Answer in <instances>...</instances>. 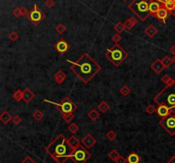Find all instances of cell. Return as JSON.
Segmentation results:
<instances>
[{
    "label": "cell",
    "mask_w": 175,
    "mask_h": 163,
    "mask_svg": "<svg viewBox=\"0 0 175 163\" xmlns=\"http://www.w3.org/2000/svg\"><path fill=\"white\" fill-rule=\"evenodd\" d=\"M45 151L57 163H65L73 151V149L68 144V139L62 134L58 135L45 148Z\"/></svg>",
    "instance_id": "2"
},
{
    "label": "cell",
    "mask_w": 175,
    "mask_h": 163,
    "mask_svg": "<svg viewBox=\"0 0 175 163\" xmlns=\"http://www.w3.org/2000/svg\"><path fill=\"white\" fill-rule=\"evenodd\" d=\"M145 34L148 37L153 38L157 34L158 30L155 28V27L154 25H150V26L145 30Z\"/></svg>",
    "instance_id": "17"
},
{
    "label": "cell",
    "mask_w": 175,
    "mask_h": 163,
    "mask_svg": "<svg viewBox=\"0 0 175 163\" xmlns=\"http://www.w3.org/2000/svg\"><path fill=\"white\" fill-rule=\"evenodd\" d=\"M160 8V4L157 1H152L149 4V11L151 14H156Z\"/></svg>",
    "instance_id": "14"
},
{
    "label": "cell",
    "mask_w": 175,
    "mask_h": 163,
    "mask_svg": "<svg viewBox=\"0 0 175 163\" xmlns=\"http://www.w3.org/2000/svg\"><path fill=\"white\" fill-rule=\"evenodd\" d=\"M44 102L50 103V104H54V105H56V106H57L59 110L62 112L63 114H70V113H73V112L77 109L76 105L73 104V102H72L69 98H68V97H66L65 99H64L62 103H60V104L53 103V102L48 101V100H44Z\"/></svg>",
    "instance_id": "7"
},
{
    "label": "cell",
    "mask_w": 175,
    "mask_h": 163,
    "mask_svg": "<svg viewBox=\"0 0 175 163\" xmlns=\"http://www.w3.org/2000/svg\"><path fill=\"white\" fill-rule=\"evenodd\" d=\"M171 111H172V109L168 107V106H166V105H160L159 106V108L157 109V114L160 116V118H165V117H167L170 114H171Z\"/></svg>",
    "instance_id": "11"
},
{
    "label": "cell",
    "mask_w": 175,
    "mask_h": 163,
    "mask_svg": "<svg viewBox=\"0 0 175 163\" xmlns=\"http://www.w3.org/2000/svg\"><path fill=\"white\" fill-rule=\"evenodd\" d=\"M13 98L15 99V101H17V102L21 101L22 99H23V91H21V90L15 91V93L13 94Z\"/></svg>",
    "instance_id": "25"
},
{
    "label": "cell",
    "mask_w": 175,
    "mask_h": 163,
    "mask_svg": "<svg viewBox=\"0 0 175 163\" xmlns=\"http://www.w3.org/2000/svg\"><path fill=\"white\" fill-rule=\"evenodd\" d=\"M161 80L163 82H165V83H167L168 85H170V84H172L174 81H172V80L168 77V75H165L164 77H162L161 78Z\"/></svg>",
    "instance_id": "41"
},
{
    "label": "cell",
    "mask_w": 175,
    "mask_h": 163,
    "mask_svg": "<svg viewBox=\"0 0 175 163\" xmlns=\"http://www.w3.org/2000/svg\"><path fill=\"white\" fill-rule=\"evenodd\" d=\"M70 158L74 163H86L91 158V154L86 148L82 145L73 149Z\"/></svg>",
    "instance_id": "6"
},
{
    "label": "cell",
    "mask_w": 175,
    "mask_h": 163,
    "mask_svg": "<svg viewBox=\"0 0 175 163\" xmlns=\"http://www.w3.org/2000/svg\"><path fill=\"white\" fill-rule=\"evenodd\" d=\"M21 12H22V15L23 16H28V15H29V11H28V9H27L26 7H22L21 8Z\"/></svg>",
    "instance_id": "42"
},
{
    "label": "cell",
    "mask_w": 175,
    "mask_h": 163,
    "mask_svg": "<svg viewBox=\"0 0 175 163\" xmlns=\"http://www.w3.org/2000/svg\"><path fill=\"white\" fill-rule=\"evenodd\" d=\"M68 144L70 145V147L73 149H76L77 147H79L80 145H81L80 140L76 137H74V136H72L70 138H68Z\"/></svg>",
    "instance_id": "20"
},
{
    "label": "cell",
    "mask_w": 175,
    "mask_h": 163,
    "mask_svg": "<svg viewBox=\"0 0 175 163\" xmlns=\"http://www.w3.org/2000/svg\"><path fill=\"white\" fill-rule=\"evenodd\" d=\"M34 96H35V95L32 92V91L29 88H26L23 91V100H24L25 103L28 104Z\"/></svg>",
    "instance_id": "15"
},
{
    "label": "cell",
    "mask_w": 175,
    "mask_h": 163,
    "mask_svg": "<svg viewBox=\"0 0 175 163\" xmlns=\"http://www.w3.org/2000/svg\"><path fill=\"white\" fill-rule=\"evenodd\" d=\"M22 163H36L30 156H27L23 161L22 162Z\"/></svg>",
    "instance_id": "44"
},
{
    "label": "cell",
    "mask_w": 175,
    "mask_h": 163,
    "mask_svg": "<svg viewBox=\"0 0 175 163\" xmlns=\"http://www.w3.org/2000/svg\"><path fill=\"white\" fill-rule=\"evenodd\" d=\"M173 61H174V62H175V55H174V57L173 58Z\"/></svg>",
    "instance_id": "50"
},
{
    "label": "cell",
    "mask_w": 175,
    "mask_h": 163,
    "mask_svg": "<svg viewBox=\"0 0 175 163\" xmlns=\"http://www.w3.org/2000/svg\"><path fill=\"white\" fill-rule=\"evenodd\" d=\"M12 121H13V123H14L15 125H18V124L21 123L22 118H21L19 115H15V116L13 117V119H12Z\"/></svg>",
    "instance_id": "40"
},
{
    "label": "cell",
    "mask_w": 175,
    "mask_h": 163,
    "mask_svg": "<svg viewBox=\"0 0 175 163\" xmlns=\"http://www.w3.org/2000/svg\"><path fill=\"white\" fill-rule=\"evenodd\" d=\"M129 9L139 17L141 21H145L150 15L149 4L142 0H133L129 4Z\"/></svg>",
    "instance_id": "5"
},
{
    "label": "cell",
    "mask_w": 175,
    "mask_h": 163,
    "mask_svg": "<svg viewBox=\"0 0 175 163\" xmlns=\"http://www.w3.org/2000/svg\"><path fill=\"white\" fill-rule=\"evenodd\" d=\"M174 3H175V0H174Z\"/></svg>",
    "instance_id": "52"
},
{
    "label": "cell",
    "mask_w": 175,
    "mask_h": 163,
    "mask_svg": "<svg viewBox=\"0 0 175 163\" xmlns=\"http://www.w3.org/2000/svg\"><path fill=\"white\" fill-rule=\"evenodd\" d=\"M115 30L118 33H122V32L125 30L124 24H122V23H121V22H118L116 25L115 26Z\"/></svg>",
    "instance_id": "30"
},
{
    "label": "cell",
    "mask_w": 175,
    "mask_h": 163,
    "mask_svg": "<svg viewBox=\"0 0 175 163\" xmlns=\"http://www.w3.org/2000/svg\"><path fill=\"white\" fill-rule=\"evenodd\" d=\"M168 16V10L166 9V8L164 7H161L159 9V11L156 13V17L160 20V21H162V22H164L166 19H167V17Z\"/></svg>",
    "instance_id": "16"
},
{
    "label": "cell",
    "mask_w": 175,
    "mask_h": 163,
    "mask_svg": "<svg viewBox=\"0 0 175 163\" xmlns=\"http://www.w3.org/2000/svg\"><path fill=\"white\" fill-rule=\"evenodd\" d=\"M108 59L115 65H120L127 57V54L119 45H115L112 48L108 49L106 52Z\"/></svg>",
    "instance_id": "4"
},
{
    "label": "cell",
    "mask_w": 175,
    "mask_h": 163,
    "mask_svg": "<svg viewBox=\"0 0 175 163\" xmlns=\"http://www.w3.org/2000/svg\"><path fill=\"white\" fill-rule=\"evenodd\" d=\"M68 129L72 133H76L79 131L80 127H79V126H78L76 123H71L69 126H68Z\"/></svg>",
    "instance_id": "28"
},
{
    "label": "cell",
    "mask_w": 175,
    "mask_h": 163,
    "mask_svg": "<svg viewBox=\"0 0 175 163\" xmlns=\"http://www.w3.org/2000/svg\"><path fill=\"white\" fill-rule=\"evenodd\" d=\"M121 95H123L124 96H127L131 93V90L127 85H123L121 87Z\"/></svg>",
    "instance_id": "29"
},
{
    "label": "cell",
    "mask_w": 175,
    "mask_h": 163,
    "mask_svg": "<svg viewBox=\"0 0 175 163\" xmlns=\"http://www.w3.org/2000/svg\"><path fill=\"white\" fill-rule=\"evenodd\" d=\"M112 40H113L115 44H117V43H119V42L121 40V36L120 35V33H116L115 34H114V35H113V37H112Z\"/></svg>",
    "instance_id": "37"
},
{
    "label": "cell",
    "mask_w": 175,
    "mask_h": 163,
    "mask_svg": "<svg viewBox=\"0 0 175 163\" xmlns=\"http://www.w3.org/2000/svg\"><path fill=\"white\" fill-rule=\"evenodd\" d=\"M160 125L168 133L171 135H174L175 134V114H169L168 116L165 118L161 119L160 121Z\"/></svg>",
    "instance_id": "8"
},
{
    "label": "cell",
    "mask_w": 175,
    "mask_h": 163,
    "mask_svg": "<svg viewBox=\"0 0 175 163\" xmlns=\"http://www.w3.org/2000/svg\"><path fill=\"white\" fill-rule=\"evenodd\" d=\"M66 80V74L63 71L59 70L57 74H55V80L57 84H62Z\"/></svg>",
    "instance_id": "21"
},
{
    "label": "cell",
    "mask_w": 175,
    "mask_h": 163,
    "mask_svg": "<svg viewBox=\"0 0 175 163\" xmlns=\"http://www.w3.org/2000/svg\"><path fill=\"white\" fill-rule=\"evenodd\" d=\"M88 117L91 119V120H96L97 119H98L99 117V113L97 112V110H96V109H91V111L88 113Z\"/></svg>",
    "instance_id": "23"
},
{
    "label": "cell",
    "mask_w": 175,
    "mask_h": 163,
    "mask_svg": "<svg viewBox=\"0 0 175 163\" xmlns=\"http://www.w3.org/2000/svg\"><path fill=\"white\" fill-rule=\"evenodd\" d=\"M116 136H117L116 133H115L114 131H112V130H111V131H110V132H108V133H107V134H106V137H107V138H108V139L110 141L114 140V139L116 138Z\"/></svg>",
    "instance_id": "33"
},
{
    "label": "cell",
    "mask_w": 175,
    "mask_h": 163,
    "mask_svg": "<svg viewBox=\"0 0 175 163\" xmlns=\"http://www.w3.org/2000/svg\"><path fill=\"white\" fill-rule=\"evenodd\" d=\"M126 161L128 163H139V162L141 161V158L136 152H131V154L127 156Z\"/></svg>",
    "instance_id": "18"
},
{
    "label": "cell",
    "mask_w": 175,
    "mask_h": 163,
    "mask_svg": "<svg viewBox=\"0 0 175 163\" xmlns=\"http://www.w3.org/2000/svg\"><path fill=\"white\" fill-rule=\"evenodd\" d=\"M167 163H175V156H173Z\"/></svg>",
    "instance_id": "46"
},
{
    "label": "cell",
    "mask_w": 175,
    "mask_h": 163,
    "mask_svg": "<svg viewBox=\"0 0 175 163\" xmlns=\"http://www.w3.org/2000/svg\"><path fill=\"white\" fill-rule=\"evenodd\" d=\"M163 4H164V8H166L168 11H170V12L174 11V9H175L174 2H165V3H163Z\"/></svg>",
    "instance_id": "24"
},
{
    "label": "cell",
    "mask_w": 175,
    "mask_h": 163,
    "mask_svg": "<svg viewBox=\"0 0 175 163\" xmlns=\"http://www.w3.org/2000/svg\"><path fill=\"white\" fill-rule=\"evenodd\" d=\"M174 11H175V9H174Z\"/></svg>",
    "instance_id": "53"
},
{
    "label": "cell",
    "mask_w": 175,
    "mask_h": 163,
    "mask_svg": "<svg viewBox=\"0 0 175 163\" xmlns=\"http://www.w3.org/2000/svg\"><path fill=\"white\" fill-rule=\"evenodd\" d=\"M155 102L159 105H166L172 110L175 109V82L168 85L155 97Z\"/></svg>",
    "instance_id": "3"
},
{
    "label": "cell",
    "mask_w": 175,
    "mask_h": 163,
    "mask_svg": "<svg viewBox=\"0 0 175 163\" xmlns=\"http://www.w3.org/2000/svg\"><path fill=\"white\" fill-rule=\"evenodd\" d=\"M160 3H165V2H174V0H158Z\"/></svg>",
    "instance_id": "47"
},
{
    "label": "cell",
    "mask_w": 175,
    "mask_h": 163,
    "mask_svg": "<svg viewBox=\"0 0 175 163\" xmlns=\"http://www.w3.org/2000/svg\"><path fill=\"white\" fill-rule=\"evenodd\" d=\"M123 1H127V0H123Z\"/></svg>",
    "instance_id": "51"
},
{
    "label": "cell",
    "mask_w": 175,
    "mask_h": 163,
    "mask_svg": "<svg viewBox=\"0 0 175 163\" xmlns=\"http://www.w3.org/2000/svg\"><path fill=\"white\" fill-rule=\"evenodd\" d=\"M56 49L57 50V51L60 53H65L68 49H69V45L66 42L65 40L61 39L56 45Z\"/></svg>",
    "instance_id": "12"
},
{
    "label": "cell",
    "mask_w": 175,
    "mask_h": 163,
    "mask_svg": "<svg viewBox=\"0 0 175 163\" xmlns=\"http://www.w3.org/2000/svg\"><path fill=\"white\" fill-rule=\"evenodd\" d=\"M62 117L65 120L66 122L69 123V122H71V120L74 118V115H73V113H70V114H64Z\"/></svg>",
    "instance_id": "32"
},
{
    "label": "cell",
    "mask_w": 175,
    "mask_h": 163,
    "mask_svg": "<svg viewBox=\"0 0 175 163\" xmlns=\"http://www.w3.org/2000/svg\"><path fill=\"white\" fill-rule=\"evenodd\" d=\"M170 51L172 52L173 54H174V55H175V46H173V47H172V48L170 49Z\"/></svg>",
    "instance_id": "48"
},
{
    "label": "cell",
    "mask_w": 175,
    "mask_h": 163,
    "mask_svg": "<svg viewBox=\"0 0 175 163\" xmlns=\"http://www.w3.org/2000/svg\"><path fill=\"white\" fill-rule=\"evenodd\" d=\"M43 117H44V114H43V112H41L40 110H36L33 113V118L37 120H42Z\"/></svg>",
    "instance_id": "31"
},
{
    "label": "cell",
    "mask_w": 175,
    "mask_h": 163,
    "mask_svg": "<svg viewBox=\"0 0 175 163\" xmlns=\"http://www.w3.org/2000/svg\"><path fill=\"white\" fill-rule=\"evenodd\" d=\"M68 62L73 64L71 70L84 83H88L101 69L100 66L87 53H85L76 62L68 60Z\"/></svg>",
    "instance_id": "1"
},
{
    "label": "cell",
    "mask_w": 175,
    "mask_h": 163,
    "mask_svg": "<svg viewBox=\"0 0 175 163\" xmlns=\"http://www.w3.org/2000/svg\"><path fill=\"white\" fill-rule=\"evenodd\" d=\"M120 156H120V154L118 153V151H117L116 149H113L110 154H109V157H110L112 161H114V162H115Z\"/></svg>",
    "instance_id": "27"
},
{
    "label": "cell",
    "mask_w": 175,
    "mask_h": 163,
    "mask_svg": "<svg viewBox=\"0 0 175 163\" xmlns=\"http://www.w3.org/2000/svg\"><path fill=\"white\" fill-rule=\"evenodd\" d=\"M127 162L126 159H125L124 157H122V156H120L118 159H117L116 161H115V163H126Z\"/></svg>",
    "instance_id": "45"
},
{
    "label": "cell",
    "mask_w": 175,
    "mask_h": 163,
    "mask_svg": "<svg viewBox=\"0 0 175 163\" xmlns=\"http://www.w3.org/2000/svg\"><path fill=\"white\" fill-rule=\"evenodd\" d=\"M44 4H45L46 7L52 8L53 5L55 4V2H54V0H46L45 3H44Z\"/></svg>",
    "instance_id": "43"
},
{
    "label": "cell",
    "mask_w": 175,
    "mask_h": 163,
    "mask_svg": "<svg viewBox=\"0 0 175 163\" xmlns=\"http://www.w3.org/2000/svg\"><path fill=\"white\" fill-rule=\"evenodd\" d=\"M162 61V63H163V65H164V67H169L171 64H172V62H173V60H171L168 57H164L163 59L161 60Z\"/></svg>",
    "instance_id": "34"
},
{
    "label": "cell",
    "mask_w": 175,
    "mask_h": 163,
    "mask_svg": "<svg viewBox=\"0 0 175 163\" xmlns=\"http://www.w3.org/2000/svg\"><path fill=\"white\" fill-rule=\"evenodd\" d=\"M137 24V19L135 17H131L129 19H127L124 23V27L125 29L126 30H131L135 25Z\"/></svg>",
    "instance_id": "19"
},
{
    "label": "cell",
    "mask_w": 175,
    "mask_h": 163,
    "mask_svg": "<svg viewBox=\"0 0 175 163\" xmlns=\"http://www.w3.org/2000/svg\"><path fill=\"white\" fill-rule=\"evenodd\" d=\"M150 67H151V68L153 69L155 73H157V74H160V72L164 69V67H164V65H163V63H162V61L160 59L155 60L153 63L151 64Z\"/></svg>",
    "instance_id": "13"
},
{
    "label": "cell",
    "mask_w": 175,
    "mask_h": 163,
    "mask_svg": "<svg viewBox=\"0 0 175 163\" xmlns=\"http://www.w3.org/2000/svg\"><path fill=\"white\" fill-rule=\"evenodd\" d=\"M13 15H15V17H17V18H19L22 15V12H21V8H16L14 10H13Z\"/></svg>",
    "instance_id": "39"
},
{
    "label": "cell",
    "mask_w": 175,
    "mask_h": 163,
    "mask_svg": "<svg viewBox=\"0 0 175 163\" xmlns=\"http://www.w3.org/2000/svg\"><path fill=\"white\" fill-rule=\"evenodd\" d=\"M157 109L154 107L153 105H149L147 108H146V112L148 113V114H152L153 113L156 111Z\"/></svg>",
    "instance_id": "38"
},
{
    "label": "cell",
    "mask_w": 175,
    "mask_h": 163,
    "mask_svg": "<svg viewBox=\"0 0 175 163\" xmlns=\"http://www.w3.org/2000/svg\"><path fill=\"white\" fill-rule=\"evenodd\" d=\"M98 109L102 113H106L110 109V106L106 102H102L101 104L98 105Z\"/></svg>",
    "instance_id": "26"
},
{
    "label": "cell",
    "mask_w": 175,
    "mask_h": 163,
    "mask_svg": "<svg viewBox=\"0 0 175 163\" xmlns=\"http://www.w3.org/2000/svg\"><path fill=\"white\" fill-rule=\"evenodd\" d=\"M142 1H145V2H147V3H148V2H149L150 0H142Z\"/></svg>",
    "instance_id": "49"
},
{
    "label": "cell",
    "mask_w": 175,
    "mask_h": 163,
    "mask_svg": "<svg viewBox=\"0 0 175 163\" xmlns=\"http://www.w3.org/2000/svg\"><path fill=\"white\" fill-rule=\"evenodd\" d=\"M82 144L86 147V148H91L93 145H95L96 143H97V140L96 138L91 135V134L88 133L86 135V137L82 139L81 141Z\"/></svg>",
    "instance_id": "10"
},
{
    "label": "cell",
    "mask_w": 175,
    "mask_h": 163,
    "mask_svg": "<svg viewBox=\"0 0 175 163\" xmlns=\"http://www.w3.org/2000/svg\"><path fill=\"white\" fill-rule=\"evenodd\" d=\"M28 17H29V19L31 20L32 22H33L34 24H37V23L41 22V21L44 19V15L42 12H40V11L38 10L37 5H34V8L32 9V11L29 13Z\"/></svg>",
    "instance_id": "9"
},
{
    "label": "cell",
    "mask_w": 175,
    "mask_h": 163,
    "mask_svg": "<svg viewBox=\"0 0 175 163\" xmlns=\"http://www.w3.org/2000/svg\"><path fill=\"white\" fill-rule=\"evenodd\" d=\"M12 116L10 115V114L7 111H4L2 113L1 116H0V120L4 123V124H8L11 120H12Z\"/></svg>",
    "instance_id": "22"
},
{
    "label": "cell",
    "mask_w": 175,
    "mask_h": 163,
    "mask_svg": "<svg viewBox=\"0 0 175 163\" xmlns=\"http://www.w3.org/2000/svg\"><path fill=\"white\" fill-rule=\"evenodd\" d=\"M18 38H19V35L15 33V32H12V33H10L9 34V38L11 40V41H15L16 39H18Z\"/></svg>",
    "instance_id": "36"
},
{
    "label": "cell",
    "mask_w": 175,
    "mask_h": 163,
    "mask_svg": "<svg viewBox=\"0 0 175 163\" xmlns=\"http://www.w3.org/2000/svg\"><path fill=\"white\" fill-rule=\"evenodd\" d=\"M56 30L58 33H63L66 31V28L63 24H58L56 28Z\"/></svg>",
    "instance_id": "35"
}]
</instances>
